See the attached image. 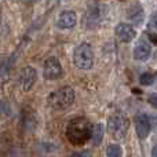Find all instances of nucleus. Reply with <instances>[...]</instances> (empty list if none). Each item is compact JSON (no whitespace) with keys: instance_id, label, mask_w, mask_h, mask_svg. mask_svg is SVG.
Returning a JSON list of instances; mask_svg holds the SVG:
<instances>
[{"instance_id":"obj_1","label":"nucleus","mask_w":157,"mask_h":157,"mask_svg":"<svg viewBox=\"0 0 157 157\" xmlns=\"http://www.w3.org/2000/svg\"><path fill=\"white\" fill-rule=\"evenodd\" d=\"M92 127L94 125L86 117H75L66 124V138L75 146H81L91 139Z\"/></svg>"},{"instance_id":"obj_2","label":"nucleus","mask_w":157,"mask_h":157,"mask_svg":"<svg viewBox=\"0 0 157 157\" xmlns=\"http://www.w3.org/2000/svg\"><path fill=\"white\" fill-rule=\"evenodd\" d=\"M76 92L71 86H63L59 90H55L47 98V103L50 108L55 110H65L69 106L73 105Z\"/></svg>"},{"instance_id":"obj_3","label":"nucleus","mask_w":157,"mask_h":157,"mask_svg":"<svg viewBox=\"0 0 157 157\" xmlns=\"http://www.w3.org/2000/svg\"><path fill=\"white\" fill-rule=\"evenodd\" d=\"M130 128V120L121 113H114L108 120V132L112 138L123 139Z\"/></svg>"},{"instance_id":"obj_4","label":"nucleus","mask_w":157,"mask_h":157,"mask_svg":"<svg viewBox=\"0 0 157 157\" xmlns=\"http://www.w3.org/2000/svg\"><path fill=\"white\" fill-rule=\"evenodd\" d=\"M73 62L78 69L90 71L94 65V51L88 43H81L73 51Z\"/></svg>"},{"instance_id":"obj_5","label":"nucleus","mask_w":157,"mask_h":157,"mask_svg":"<svg viewBox=\"0 0 157 157\" xmlns=\"http://www.w3.org/2000/svg\"><path fill=\"white\" fill-rule=\"evenodd\" d=\"M105 6L101 3H90V7L87 10L86 15V22L88 25V28H97L101 22L105 18Z\"/></svg>"},{"instance_id":"obj_6","label":"nucleus","mask_w":157,"mask_h":157,"mask_svg":"<svg viewBox=\"0 0 157 157\" xmlns=\"http://www.w3.org/2000/svg\"><path fill=\"white\" fill-rule=\"evenodd\" d=\"M43 76L47 80H57L63 76V69L59 59L55 57H48L43 65Z\"/></svg>"},{"instance_id":"obj_7","label":"nucleus","mask_w":157,"mask_h":157,"mask_svg":"<svg viewBox=\"0 0 157 157\" xmlns=\"http://www.w3.org/2000/svg\"><path fill=\"white\" fill-rule=\"evenodd\" d=\"M135 130L141 139L149 136L150 131H152V123H150V117L147 114L141 113L135 117Z\"/></svg>"},{"instance_id":"obj_8","label":"nucleus","mask_w":157,"mask_h":157,"mask_svg":"<svg viewBox=\"0 0 157 157\" xmlns=\"http://www.w3.org/2000/svg\"><path fill=\"white\" fill-rule=\"evenodd\" d=\"M36 78H37V72L32 66H25L21 71V86L25 92L30 91L32 87L35 86Z\"/></svg>"},{"instance_id":"obj_9","label":"nucleus","mask_w":157,"mask_h":157,"mask_svg":"<svg viewBox=\"0 0 157 157\" xmlns=\"http://www.w3.org/2000/svg\"><path fill=\"white\" fill-rule=\"evenodd\" d=\"M114 32H116L117 37L120 39V41H123V43H130L136 36V32H135V29H134V26L130 24H125V22H121V24L117 25Z\"/></svg>"},{"instance_id":"obj_10","label":"nucleus","mask_w":157,"mask_h":157,"mask_svg":"<svg viewBox=\"0 0 157 157\" xmlns=\"http://www.w3.org/2000/svg\"><path fill=\"white\" fill-rule=\"evenodd\" d=\"M77 22V15L75 11H63V13L59 14V17H58L57 19V26L59 28V29H71V28H73L75 25H76Z\"/></svg>"},{"instance_id":"obj_11","label":"nucleus","mask_w":157,"mask_h":157,"mask_svg":"<svg viewBox=\"0 0 157 157\" xmlns=\"http://www.w3.org/2000/svg\"><path fill=\"white\" fill-rule=\"evenodd\" d=\"M150 52H152L150 46L145 40H141L134 48V58L136 61H145L150 57Z\"/></svg>"},{"instance_id":"obj_12","label":"nucleus","mask_w":157,"mask_h":157,"mask_svg":"<svg viewBox=\"0 0 157 157\" xmlns=\"http://www.w3.org/2000/svg\"><path fill=\"white\" fill-rule=\"evenodd\" d=\"M22 128L24 131H30L37 125V116L32 110H24L22 112Z\"/></svg>"},{"instance_id":"obj_13","label":"nucleus","mask_w":157,"mask_h":157,"mask_svg":"<svg viewBox=\"0 0 157 157\" xmlns=\"http://www.w3.org/2000/svg\"><path fill=\"white\" fill-rule=\"evenodd\" d=\"M128 18L135 25H141V22L144 21V11H142L141 6L138 4V6H134L132 8H130V11H128Z\"/></svg>"},{"instance_id":"obj_14","label":"nucleus","mask_w":157,"mask_h":157,"mask_svg":"<svg viewBox=\"0 0 157 157\" xmlns=\"http://www.w3.org/2000/svg\"><path fill=\"white\" fill-rule=\"evenodd\" d=\"M103 132H105V128H103L102 124H95L94 127H92L91 139H92V144H94L95 146H98V145L102 142V139H103Z\"/></svg>"},{"instance_id":"obj_15","label":"nucleus","mask_w":157,"mask_h":157,"mask_svg":"<svg viewBox=\"0 0 157 157\" xmlns=\"http://www.w3.org/2000/svg\"><path fill=\"white\" fill-rule=\"evenodd\" d=\"M156 32H157V28H156V14H153V15L150 17V21L147 22V36H149L150 41H152L153 44H157Z\"/></svg>"},{"instance_id":"obj_16","label":"nucleus","mask_w":157,"mask_h":157,"mask_svg":"<svg viewBox=\"0 0 157 157\" xmlns=\"http://www.w3.org/2000/svg\"><path fill=\"white\" fill-rule=\"evenodd\" d=\"M106 156L108 157H123V149L120 145L112 144L106 147Z\"/></svg>"},{"instance_id":"obj_17","label":"nucleus","mask_w":157,"mask_h":157,"mask_svg":"<svg viewBox=\"0 0 157 157\" xmlns=\"http://www.w3.org/2000/svg\"><path fill=\"white\" fill-rule=\"evenodd\" d=\"M0 116L2 117H10L11 116V105H10V102L6 99L0 101Z\"/></svg>"},{"instance_id":"obj_18","label":"nucleus","mask_w":157,"mask_h":157,"mask_svg":"<svg viewBox=\"0 0 157 157\" xmlns=\"http://www.w3.org/2000/svg\"><path fill=\"white\" fill-rule=\"evenodd\" d=\"M155 75L153 73H142L141 77H139V83L142 86H150V84L155 83Z\"/></svg>"},{"instance_id":"obj_19","label":"nucleus","mask_w":157,"mask_h":157,"mask_svg":"<svg viewBox=\"0 0 157 157\" xmlns=\"http://www.w3.org/2000/svg\"><path fill=\"white\" fill-rule=\"evenodd\" d=\"M149 101H150V103H152L153 106H156V95H155V94H153L152 97L149 98Z\"/></svg>"},{"instance_id":"obj_20","label":"nucleus","mask_w":157,"mask_h":157,"mask_svg":"<svg viewBox=\"0 0 157 157\" xmlns=\"http://www.w3.org/2000/svg\"><path fill=\"white\" fill-rule=\"evenodd\" d=\"M152 157H156V146H153L152 149Z\"/></svg>"},{"instance_id":"obj_21","label":"nucleus","mask_w":157,"mask_h":157,"mask_svg":"<svg viewBox=\"0 0 157 157\" xmlns=\"http://www.w3.org/2000/svg\"><path fill=\"white\" fill-rule=\"evenodd\" d=\"M0 24H2V8H0Z\"/></svg>"}]
</instances>
